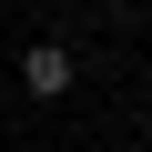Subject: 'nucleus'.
Returning <instances> with one entry per match:
<instances>
[{"instance_id": "nucleus-1", "label": "nucleus", "mask_w": 152, "mask_h": 152, "mask_svg": "<svg viewBox=\"0 0 152 152\" xmlns=\"http://www.w3.org/2000/svg\"><path fill=\"white\" fill-rule=\"evenodd\" d=\"M20 81H31L41 102H61V91H71V51H61V41H41V51L20 61Z\"/></svg>"}]
</instances>
